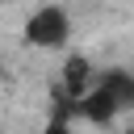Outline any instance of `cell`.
<instances>
[{
	"label": "cell",
	"instance_id": "6da1fadb",
	"mask_svg": "<svg viewBox=\"0 0 134 134\" xmlns=\"http://www.w3.org/2000/svg\"><path fill=\"white\" fill-rule=\"evenodd\" d=\"M67 38H71V17H67L63 4H42V8L29 13V21H25V42L29 46L59 50V46H67Z\"/></svg>",
	"mask_w": 134,
	"mask_h": 134
},
{
	"label": "cell",
	"instance_id": "7a4b0ae2",
	"mask_svg": "<svg viewBox=\"0 0 134 134\" xmlns=\"http://www.w3.org/2000/svg\"><path fill=\"white\" fill-rule=\"evenodd\" d=\"M92 84L105 88L121 113L134 109V71H126V67H105V71H92Z\"/></svg>",
	"mask_w": 134,
	"mask_h": 134
},
{
	"label": "cell",
	"instance_id": "3957f363",
	"mask_svg": "<svg viewBox=\"0 0 134 134\" xmlns=\"http://www.w3.org/2000/svg\"><path fill=\"white\" fill-rule=\"evenodd\" d=\"M42 134H75V130H71V121H67V117H59V113H54V117L46 121V130H42Z\"/></svg>",
	"mask_w": 134,
	"mask_h": 134
},
{
	"label": "cell",
	"instance_id": "277c9868",
	"mask_svg": "<svg viewBox=\"0 0 134 134\" xmlns=\"http://www.w3.org/2000/svg\"><path fill=\"white\" fill-rule=\"evenodd\" d=\"M126 134H134V121H130V130H126Z\"/></svg>",
	"mask_w": 134,
	"mask_h": 134
},
{
	"label": "cell",
	"instance_id": "5b68a950",
	"mask_svg": "<svg viewBox=\"0 0 134 134\" xmlns=\"http://www.w3.org/2000/svg\"><path fill=\"white\" fill-rule=\"evenodd\" d=\"M0 75H4V67H0Z\"/></svg>",
	"mask_w": 134,
	"mask_h": 134
}]
</instances>
